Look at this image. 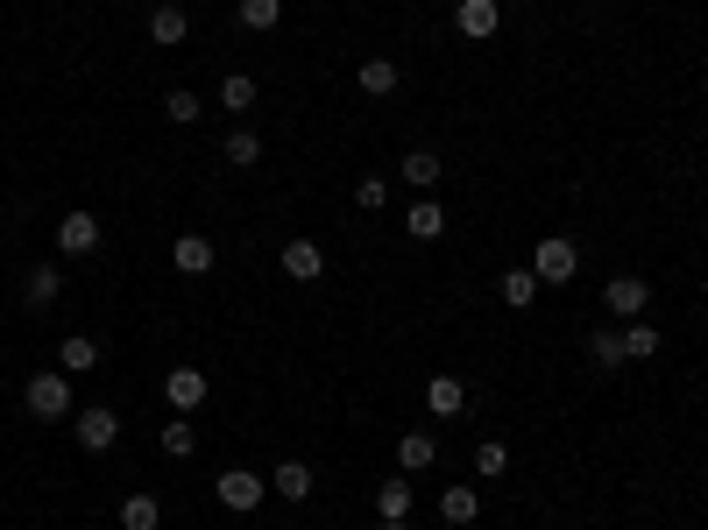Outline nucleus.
<instances>
[{"instance_id": "obj_21", "label": "nucleus", "mask_w": 708, "mask_h": 530, "mask_svg": "<svg viewBox=\"0 0 708 530\" xmlns=\"http://www.w3.org/2000/svg\"><path fill=\"white\" fill-rule=\"evenodd\" d=\"M355 85H361L369 99H390V93H397V64H390V57H369V64L355 71Z\"/></svg>"}, {"instance_id": "obj_15", "label": "nucleus", "mask_w": 708, "mask_h": 530, "mask_svg": "<svg viewBox=\"0 0 708 530\" xmlns=\"http://www.w3.org/2000/svg\"><path fill=\"white\" fill-rule=\"evenodd\" d=\"M589 361H595L602 375L624 368V361H630V354H624V326H595V332H589Z\"/></svg>"}, {"instance_id": "obj_19", "label": "nucleus", "mask_w": 708, "mask_h": 530, "mask_svg": "<svg viewBox=\"0 0 708 530\" xmlns=\"http://www.w3.org/2000/svg\"><path fill=\"white\" fill-rule=\"evenodd\" d=\"M404 226H411V240H440L446 234V205L440 199H418L411 212H404Z\"/></svg>"}, {"instance_id": "obj_1", "label": "nucleus", "mask_w": 708, "mask_h": 530, "mask_svg": "<svg viewBox=\"0 0 708 530\" xmlns=\"http://www.w3.org/2000/svg\"><path fill=\"white\" fill-rule=\"evenodd\" d=\"M22 403H28V417H43V424H57L71 411V375L65 368H43V375H28V389H22Z\"/></svg>"}, {"instance_id": "obj_3", "label": "nucleus", "mask_w": 708, "mask_h": 530, "mask_svg": "<svg viewBox=\"0 0 708 530\" xmlns=\"http://www.w3.org/2000/svg\"><path fill=\"white\" fill-rule=\"evenodd\" d=\"M532 276H538V283H574V276H581V248H574L567 234L538 240V255H532Z\"/></svg>"}, {"instance_id": "obj_28", "label": "nucleus", "mask_w": 708, "mask_h": 530, "mask_svg": "<svg viewBox=\"0 0 708 530\" xmlns=\"http://www.w3.org/2000/svg\"><path fill=\"white\" fill-rule=\"evenodd\" d=\"M163 114H171L177 128H191V120L206 114V99H199V93H185V85H177V93H163Z\"/></svg>"}, {"instance_id": "obj_10", "label": "nucleus", "mask_w": 708, "mask_h": 530, "mask_svg": "<svg viewBox=\"0 0 708 530\" xmlns=\"http://www.w3.org/2000/svg\"><path fill=\"white\" fill-rule=\"evenodd\" d=\"M57 368L65 375H93L100 368V340L93 332H65V340H57Z\"/></svg>"}, {"instance_id": "obj_11", "label": "nucleus", "mask_w": 708, "mask_h": 530, "mask_svg": "<svg viewBox=\"0 0 708 530\" xmlns=\"http://www.w3.org/2000/svg\"><path fill=\"white\" fill-rule=\"evenodd\" d=\"M426 411H432V417H461V411H468V389H461V375H432V382H426Z\"/></svg>"}, {"instance_id": "obj_25", "label": "nucleus", "mask_w": 708, "mask_h": 530, "mask_svg": "<svg viewBox=\"0 0 708 530\" xmlns=\"http://www.w3.org/2000/svg\"><path fill=\"white\" fill-rule=\"evenodd\" d=\"M163 452H171V460H191V452H199V432H191V417H171V424H163Z\"/></svg>"}, {"instance_id": "obj_8", "label": "nucleus", "mask_w": 708, "mask_h": 530, "mask_svg": "<svg viewBox=\"0 0 708 530\" xmlns=\"http://www.w3.org/2000/svg\"><path fill=\"white\" fill-rule=\"evenodd\" d=\"M602 305H610L616 318H645V305H652V283H645V276H610Z\"/></svg>"}, {"instance_id": "obj_18", "label": "nucleus", "mask_w": 708, "mask_h": 530, "mask_svg": "<svg viewBox=\"0 0 708 530\" xmlns=\"http://www.w3.org/2000/svg\"><path fill=\"white\" fill-rule=\"evenodd\" d=\"M57 291H65V269H57V262H36V269H28V276H22V297H28V305H50V297Z\"/></svg>"}, {"instance_id": "obj_31", "label": "nucleus", "mask_w": 708, "mask_h": 530, "mask_svg": "<svg viewBox=\"0 0 708 530\" xmlns=\"http://www.w3.org/2000/svg\"><path fill=\"white\" fill-rule=\"evenodd\" d=\"M475 467H481V474H503V467H510V446H503V438H481V446H475Z\"/></svg>"}, {"instance_id": "obj_27", "label": "nucleus", "mask_w": 708, "mask_h": 530, "mask_svg": "<svg viewBox=\"0 0 708 530\" xmlns=\"http://www.w3.org/2000/svg\"><path fill=\"white\" fill-rule=\"evenodd\" d=\"M624 354H630V361H652V354H659V326L630 318V326H624Z\"/></svg>"}, {"instance_id": "obj_5", "label": "nucleus", "mask_w": 708, "mask_h": 530, "mask_svg": "<svg viewBox=\"0 0 708 530\" xmlns=\"http://www.w3.org/2000/svg\"><path fill=\"white\" fill-rule=\"evenodd\" d=\"M71 438H79L85 452H114V438H120V417L107 411V403H93V411H79V424H71Z\"/></svg>"}, {"instance_id": "obj_30", "label": "nucleus", "mask_w": 708, "mask_h": 530, "mask_svg": "<svg viewBox=\"0 0 708 530\" xmlns=\"http://www.w3.org/2000/svg\"><path fill=\"white\" fill-rule=\"evenodd\" d=\"M283 22V0H241V28H277Z\"/></svg>"}, {"instance_id": "obj_32", "label": "nucleus", "mask_w": 708, "mask_h": 530, "mask_svg": "<svg viewBox=\"0 0 708 530\" xmlns=\"http://www.w3.org/2000/svg\"><path fill=\"white\" fill-rule=\"evenodd\" d=\"M383 199H390V191H383V177H361V185H355V205H361V212H375Z\"/></svg>"}, {"instance_id": "obj_20", "label": "nucleus", "mask_w": 708, "mask_h": 530, "mask_svg": "<svg viewBox=\"0 0 708 530\" xmlns=\"http://www.w3.org/2000/svg\"><path fill=\"white\" fill-rule=\"evenodd\" d=\"M440 517L446 523H475L481 517V495L468 488V481H454V488H440Z\"/></svg>"}, {"instance_id": "obj_9", "label": "nucleus", "mask_w": 708, "mask_h": 530, "mask_svg": "<svg viewBox=\"0 0 708 530\" xmlns=\"http://www.w3.org/2000/svg\"><path fill=\"white\" fill-rule=\"evenodd\" d=\"M375 523H411V474H390L375 488Z\"/></svg>"}, {"instance_id": "obj_4", "label": "nucleus", "mask_w": 708, "mask_h": 530, "mask_svg": "<svg viewBox=\"0 0 708 530\" xmlns=\"http://www.w3.org/2000/svg\"><path fill=\"white\" fill-rule=\"evenodd\" d=\"M93 248H100V212H65V220H57V255L79 262V255H93Z\"/></svg>"}, {"instance_id": "obj_29", "label": "nucleus", "mask_w": 708, "mask_h": 530, "mask_svg": "<svg viewBox=\"0 0 708 530\" xmlns=\"http://www.w3.org/2000/svg\"><path fill=\"white\" fill-rule=\"evenodd\" d=\"M404 177H411L418 191H426V185H440V156H432V149H411V156H404Z\"/></svg>"}, {"instance_id": "obj_16", "label": "nucleus", "mask_w": 708, "mask_h": 530, "mask_svg": "<svg viewBox=\"0 0 708 530\" xmlns=\"http://www.w3.org/2000/svg\"><path fill=\"white\" fill-rule=\"evenodd\" d=\"M171 262L185 269V276H206V269H213V240H206V234H177Z\"/></svg>"}, {"instance_id": "obj_17", "label": "nucleus", "mask_w": 708, "mask_h": 530, "mask_svg": "<svg viewBox=\"0 0 708 530\" xmlns=\"http://www.w3.org/2000/svg\"><path fill=\"white\" fill-rule=\"evenodd\" d=\"M269 495H283V503H305V495H312V467H305V460H283L277 474H269Z\"/></svg>"}, {"instance_id": "obj_22", "label": "nucleus", "mask_w": 708, "mask_h": 530, "mask_svg": "<svg viewBox=\"0 0 708 530\" xmlns=\"http://www.w3.org/2000/svg\"><path fill=\"white\" fill-rule=\"evenodd\" d=\"M120 530H163V503L156 495H128L120 503Z\"/></svg>"}, {"instance_id": "obj_33", "label": "nucleus", "mask_w": 708, "mask_h": 530, "mask_svg": "<svg viewBox=\"0 0 708 530\" xmlns=\"http://www.w3.org/2000/svg\"><path fill=\"white\" fill-rule=\"evenodd\" d=\"M369 530H411V523H369Z\"/></svg>"}, {"instance_id": "obj_26", "label": "nucleus", "mask_w": 708, "mask_h": 530, "mask_svg": "<svg viewBox=\"0 0 708 530\" xmlns=\"http://www.w3.org/2000/svg\"><path fill=\"white\" fill-rule=\"evenodd\" d=\"M220 156H228V163H234V170H248V163H263V142H255V134H248V128H234V134H228V142H220Z\"/></svg>"}, {"instance_id": "obj_7", "label": "nucleus", "mask_w": 708, "mask_h": 530, "mask_svg": "<svg viewBox=\"0 0 708 530\" xmlns=\"http://www.w3.org/2000/svg\"><path fill=\"white\" fill-rule=\"evenodd\" d=\"M277 262H283V276H291V283H320V276H326L320 240H305V234H298V240H283V255H277Z\"/></svg>"}, {"instance_id": "obj_13", "label": "nucleus", "mask_w": 708, "mask_h": 530, "mask_svg": "<svg viewBox=\"0 0 708 530\" xmlns=\"http://www.w3.org/2000/svg\"><path fill=\"white\" fill-rule=\"evenodd\" d=\"M191 36V14L177 8V0H163L156 14H149V43H163V50H171V43H185Z\"/></svg>"}, {"instance_id": "obj_14", "label": "nucleus", "mask_w": 708, "mask_h": 530, "mask_svg": "<svg viewBox=\"0 0 708 530\" xmlns=\"http://www.w3.org/2000/svg\"><path fill=\"white\" fill-rule=\"evenodd\" d=\"M432 460H440V438H432V432H411V438H397V474H426Z\"/></svg>"}, {"instance_id": "obj_2", "label": "nucleus", "mask_w": 708, "mask_h": 530, "mask_svg": "<svg viewBox=\"0 0 708 530\" xmlns=\"http://www.w3.org/2000/svg\"><path fill=\"white\" fill-rule=\"evenodd\" d=\"M213 495H220V509L248 517V509H263V503H269V481H263V474H248V467H228V474L213 481Z\"/></svg>"}, {"instance_id": "obj_12", "label": "nucleus", "mask_w": 708, "mask_h": 530, "mask_svg": "<svg viewBox=\"0 0 708 530\" xmlns=\"http://www.w3.org/2000/svg\"><path fill=\"white\" fill-rule=\"evenodd\" d=\"M496 22H503V8H496V0H461V8H454V28H461V36H496Z\"/></svg>"}, {"instance_id": "obj_23", "label": "nucleus", "mask_w": 708, "mask_h": 530, "mask_svg": "<svg viewBox=\"0 0 708 530\" xmlns=\"http://www.w3.org/2000/svg\"><path fill=\"white\" fill-rule=\"evenodd\" d=\"M538 291H546V283L532 276V269H503V305H518V311H532L538 305Z\"/></svg>"}, {"instance_id": "obj_6", "label": "nucleus", "mask_w": 708, "mask_h": 530, "mask_svg": "<svg viewBox=\"0 0 708 530\" xmlns=\"http://www.w3.org/2000/svg\"><path fill=\"white\" fill-rule=\"evenodd\" d=\"M206 389H213V382H206L199 368H171V375H163V403H171L177 417H191V411H199V403H206Z\"/></svg>"}, {"instance_id": "obj_24", "label": "nucleus", "mask_w": 708, "mask_h": 530, "mask_svg": "<svg viewBox=\"0 0 708 530\" xmlns=\"http://www.w3.org/2000/svg\"><path fill=\"white\" fill-rule=\"evenodd\" d=\"M220 106H228V114H248L255 106V79L248 71H228V79H220Z\"/></svg>"}]
</instances>
